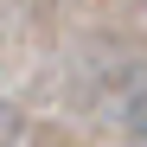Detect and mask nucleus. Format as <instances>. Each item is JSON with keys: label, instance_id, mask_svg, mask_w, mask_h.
<instances>
[{"label": "nucleus", "instance_id": "f257e3e1", "mask_svg": "<svg viewBox=\"0 0 147 147\" xmlns=\"http://www.w3.org/2000/svg\"><path fill=\"white\" fill-rule=\"evenodd\" d=\"M128 134L147 141V90H134V102H128Z\"/></svg>", "mask_w": 147, "mask_h": 147}]
</instances>
